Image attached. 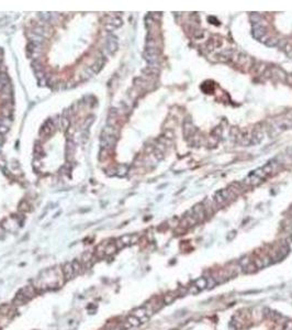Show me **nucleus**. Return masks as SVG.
<instances>
[{
	"mask_svg": "<svg viewBox=\"0 0 292 330\" xmlns=\"http://www.w3.org/2000/svg\"><path fill=\"white\" fill-rule=\"evenodd\" d=\"M199 292V289L196 287V285H191L190 287H189V293L190 294H196V293Z\"/></svg>",
	"mask_w": 292,
	"mask_h": 330,
	"instance_id": "35",
	"label": "nucleus"
},
{
	"mask_svg": "<svg viewBox=\"0 0 292 330\" xmlns=\"http://www.w3.org/2000/svg\"><path fill=\"white\" fill-rule=\"evenodd\" d=\"M175 298H176L175 293H168V294H166V295L164 296V303H165L166 305H169V304H171L172 301H175Z\"/></svg>",
	"mask_w": 292,
	"mask_h": 330,
	"instance_id": "16",
	"label": "nucleus"
},
{
	"mask_svg": "<svg viewBox=\"0 0 292 330\" xmlns=\"http://www.w3.org/2000/svg\"><path fill=\"white\" fill-rule=\"evenodd\" d=\"M108 156V151L105 150V149H102L100 152V160H103V157L105 159Z\"/></svg>",
	"mask_w": 292,
	"mask_h": 330,
	"instance_id": "36",
	"label": "nucleus"
},
{
	"mask_svg": "<svg viewBox=\"0 0 292 330\" xmlns=\"http://www.w3.org/2000/svg\"><path fill=\"white\" fill-rule=\"evenodd\" d=\"M105 330H112V329H105Z\"/></svg>",
	"mask_w": 292,
	"mask_h": 330,
	"instance_id": "48",
	"label": "nucleus"
},
{
	"mask_svg": "<svg viewBox=\"0 0 292 330\" xmlns=\"http://www.w3.org/2000/svg\"><path fill=\"white\" fill-rule=\"evenodd\" d=\"M265 44H266L267 46H269V47H275V46L279 45V40H278V39H276V38H270L265 42Z\"/></svg>",
	"mask_w": 292,
	"mask_h": 330,
	"instance_id": "17",
	"label": "nucleus"
},
{
	"mask_svg": "<svg viewBox=\"0 0 292 330\" xmlns=\"http://www.w3.org/2000/svg\"><path fill=\"white\" fill-rule=\"evenodd\" d=\"M0 125H2V120H0Z\"/></svg>",
	"mask_w": 292,
	"mask_h": 330,
	"instance_id": "47",
	"label": "nucleus"
},
{
	"mask_svg": "<svg viewBox=\"0 0 292 330\" xmlns=\"http://www.w3.org/2000/svg\"><path fill=\"white\" fill-rule=\"evenodd\" d=\"M32 66H33V68L35 69V72L43 71V65H42V63L40 62V61H38V59H35V61L32 63Z\"/></svg>",
	"mask_w": 292,
	"mask_h": 330,
	"instance_id": "24",
	"label": "nucleus"
},
{
	"mask_svg": "<svg viewBox=\"0 0 292 330\" xmlns=\"http://www.w3.org/2000/svg\"><path fill=\"white\" fill-rule=\"evenodd\" d=\"M104 29L107 30V31H113V30L115 29V28H114V26H113L111 23H108V24L104 25Z\"/></svg>",
	"mask_w": 292,
	"mask_h": 330,
	"instance_id": "40",
	"label": "nucleus"
},
{
	"mask_svg": "<svg viewBox=\"0 0 292 330\" xmlns=\"http://www.w3.org/2000/svg\"><path fill=\"white\" fill-rule=\"evenodd\" d=\"M283 50L284 52L287 53L288 55H290V56H292V46L289 45V44H286V45L283 46Z\"/></svg>",
	"mask_w": 292,
	"mask_h": 330,
	"instance_id": "31",
	"label": "nucleus"
},
{
	"mask_svg": "<svg viewBox=\"0 0 292 330\" xmlns=\"http://www.w3.org/2000/svg\"><path fill=\"white\" fill-rule=\"evenodd\" d=\"M114 244H115V247H117L118 250H120V249H122V248H124L125 246L123 244V242L121 241V239H118L117 241L114 242Z\"/></svg>",
	"mask_w": 292,
	"mask_h": 330,
	"instance_id": "32",
	"label": "nucleus"
},
{
	"mask_svg": "<svg viewBox=\"0 0 292 330\" xmlns=\"http://www.w3.org/2000/svg\"><path fill=\"white\" fill-rule=\"evenodd\" d=\"M19 210H20V211H23V213H28V211L31 210V208H30V205L26 201L22 200L20 204H19Z\"/></svg>",
	"mask_w": 292,
	"mask_h": 330,
	"instance_id": "18",
	"label": "nucleus"
},
{
	"mask_svg": "<svg viewBox=\"0 0 292 330\" xmlns=\"http://www.w3.org/2000/svg\"><path fill=\"white\" fill-rule=\"evenodd\" d=\"M52 131H53V130L51 129L50 127L45 123V125H43V129H42V131H41V134H43V135H48V134L52 133Z\"/></svg>",
	"mask_w": 292,
	"mask_h": 330,
	"instance_id": "28",
	"label": "nucleus"
},
{
	"mask_svg": "<svg viewBox=\"0 0 292 330\" xmlns=\"http://www.w3.org/2000/svg\"><path fill=\"white\" fill-rule=\"evenodd\" d=\"M165 138L171 139L172 138V132H171V131H166V132H165Z\"/></svg>",
	"mask_w": 292,
	"mask_h": 330,
	"instance_id": "43",
	"label": "nucleus"
},
{
	"mask_svg": "<svg viewBox=\"0 0 292 330\" xmlns=\"http://www.w3.org/2000/svg\"><path fill=\"white\" fill-rule=\"evenodd\" d=\"M103 133L108 134V135H112V137H115L118 138V130L117 128L114 127H111V125H107L105 128L103 129Z\"/></svg>",
	"mask_w": 292,
	"mask_h": 330,
	"instance_id": "10",
	"label": "nucleus"
},
{
	"mask_svg": "<svg viewBox=\"0 0 292 330\" xmlns=\"http://www.w3.org/2000/svg\"><path fill=\"white\" fill-rule=\"evenodd\" d=\"M34 153L35 154H40V155H43L44 154V151H43V147H42L40 144H35L34 145Z\"/></svg>",
	"mask_w": 292,
	"mask_h": 330,
	"instance_id": "30",
	"label": "nucleus"
},
{
	"mask_svg": "<svg viewBox=\"0 0 292 330\" xmlns=\"http://www.w3.org/2000/svg\"><path fill=\"white\" fill-rule=\"evenodd\" d=\"M2 142H4V139H2V137H1V134H0V145L2 144Z\"/></svg>",
	"mask_w": 292,
	"mask_h": 330,
	"instance_id": "46",
	"label": "nucleus"
},
{
	"mask_svg": "<svg viewBox=\"0 0 292 330\" xmlns=\"http://www.w3.org/2000/svg\"><path fill=\"white\" fill-rule=\"evenodd\" d=\"M126 321H127L130 325H131V327H136V326H138V325L141 324V320H140L138 318L135 317V316H133V315L129 316V317H127V319H126Z\"/></svg>",
	"mask_w": 292,
	"mask_h": 330,
	"instance_id": "14",
	"label": "nucleus"
},
{
	"mask_svg": "<svg viewBox=\"0 0 292 330\" xmlns=\"http://www.w3.org/2000/svg\"><path fill=\"white\" fill-rule=\"evenodd\" d=\"M107 123H108V125L114 127V125H115V123H117V119H115V118H112V117H109Z\"/></svg>",
	"mask_w": 292,
	"mask_h": 330,
	"instance_id": "33",
	"label": "nucleus"
},
{
	"mask_svg": "<svg viewBox=\"0 0 292 330\" xmlns=\"http://www.w3.org/2000/svg\"><path fill=\"white\" fill-rule=\"evenodd\" d=\"M251 32H253V37L255 39L259 40V39H261L266 34V28L263 26L261 24H256L253 26V31Z\"/></svg>",
	"mask_w": 292,
	"mask_h": 330,
	"instance_id": "3",
	"label": "nucleus"
},
{
	"mask_svg": "<svg viewBox=\"0 0 292 330\" xmlns=\"http://www.w3.org/2000/svg\"><path fill=\"white\" fill-rule=\"evenodd\" d=\"M138 240L137 234H132V239H131V243H136Z\"/></svg>",
	"mask_w": 292,
	"mask_h": 330,
	"instance_id": "41",
	"label": "nucleus"
},
{
	"mask_svg": "<svg viewBox=\"0 0 292 330\" xmlns=\"http://www.w3.org/2000/svg\"><path fill=\"white\" fill-rule=\"evenodd\" d=\"M63 274H64V277L66 280H71L75 276V272H74V268H73V265L69 262H66V263L63 265Z\"/></svg>",
	"mask_w": 292,
	"mask_h": 330,
	"instance_id": "1",
	"label": "nucleus"
},
{
	"mask_svg": "<svg viewBox=\"0 0 292 330\" xmlns=\"http://www.w3.org/2000/svg\"><path fill=\"white\" fill-rule=\"evenodd\" d=\"M197 222H198L197 218L194 217L193 215H190V216H187V217L184 218L181 225L184 227H191V226H193V225H196Z\"/></svg>",
	"mask_w": 292,
	"mask_h": 330,
	"instance_id": "6",
	"label": "nucleus"
},
{
	"mask_svg": "<svg viewBox=\"0 0 292 330\" xmlns=\"http://www.w3.org/2000/svg\"><path fill=\"white\" fill-rule=\"evenodd\" d=\"M4 236V229L1 226H0V239L2 238Z\"/></svg>",
	"mask_w": 292,
	"mask_h": 330,
	"instance_id": "44",
	"label": "nucleus"
},
{
	"mask_svg": "<svg viewBox=\"0 0 292 330\" xmlns=\"http://www.w3.org/2000/svg\"><path fill=\"white\" fill-rule=\"evenodd\" d=\"M118 249H117V247H115V244H114V243H109V244H107L105 249H104V255L110 256V255H112Z\"/></svg>",
	"mask_w": 292,
	"mask_h": 330,
	"instance_id": "11",
	"label": "nucleus"
},
{
	"mask_svg": "<svg viewBox=\"0 0 292 330\" xmlns=\"http://www.w3.org/2000/svg\"><path fill=\"white\" fill-rule=\"evenodd\" d=\"M110 23H111L114 28H119V26L122 24V20L120 19V18H113V20L111 21Z\"/></svg>",
	"mask_w": 292,
	"mask_h": 330,
	"instance_id": "29",
	"label": "nucleus"
},
{
	"mask_svg": "<svg viewBox=\"0 0 292 330\" xmlns=\"http://www.w3.org/2000/svg\"><path fill=\"white\" fill-rule=\"evenodd\" d=\"M143 73L144 74H146V75H156V74H158L159 71L156 68V67H147V68H145V69H143Z\"/></svg>",
	"mask_w": 292,
	"mask_h": 330,
	"instance_id": "19",
	"label": "nucleus"
},
{
	"mask_svg": "<svg viewBox=\"0 0 292 330\" xmlns=\"http://www.w3.org/2000/svg\"><path fill=\"white\" fill-rule=\"evenodd\" d=\"M105 247H104V243H101V244H99L96 248V258L101 259L102 256H104V249H105Z\"/></svg>",
	"mask_w": 292,
	"mask_h": 330,
	"instance_id": "15",
	"label": "nucleus"
},
{
	"mask_svg": "<svg viewBox=\"0 0 292 330\" xmlns=\"http://www.w3.org/2000/svg\"><path fill=\"white\" fill-rule=\"evenodd\" d=\"M1 113H2V116H4V118L10 117V116H11V108L8 107V105H6V107H4L2 110H1Z\"/></svg>",
	"mask_w": 292,
	"mask_h": 330,
	"instance_id": "23",
	"label": "nucleus"
},
{
	"mask_svg": "<svg viewBox=\"0 0 292 330\" xmlns=\"http://www.w3.org/2000/svg\"><path fill=\"white\" fill-rule=\"evenodd\" d=\"M250 20H251V22L255 23V25H256V24H260V21L263 20V19L259 17L258 14H251V16H250Z\"/></svg>",
	"mask_w": 292,
	"mask_h": 330,
	"instance_id": "27",
	"label": "nucleus"
},
{
	"mask_svg": "<svg viewBox=\"0 0 292 330\" xmlns=\"http://www.w3.org/2000/svg\"><path fill=\"white\" fill-rule=\"evenodd\" d=\"M71 265H73V268H74V272H75V275L76 274H81L83 272V263L80 261H78V260H74L71 262Z\"/></svg>",
	"mask_w": 292,
	"mask_h": 330,
	"instance_id": "8",
	"label": "nucleus"
},
{
	"mask_svg": "<svg viewBox=\"0 0 292 330\" xmlns=\"http://www.w3.org/2000/svg\"><path fill=\"white\" fill-rule=\"evenodd\" d=\"M119 173H118V175H120V176H123V175H125V173H126V167L124 166V165H123V166H120V168H119Z\"/></svg>",
	"mask_w": 292,
	"mask_h": 330,
	"instance_id": "34",
	"label": "nucleus"
},
{
	"mask_svg": "<svg viewBox=\"0 0 292 330\" xmlns=\"http://www.w3.org/2000/svg\"><path fill=\"white\" fill-rule=\"evenodd\" d=\"M9 311H10V305H8V304H2V305L0 306V315H2V316L8 315Z\"/></svg>",
	"mask_w": 292,
	"mask_h": 330,
	"instance_id": "21",
	"label": "nucleus"
},
{
	"mask_svg": "<svg viewBox=\"0 0 292 330\" xmlns=\"http://www.w3.org/2000/svg\"><path fill=\"white\" fill-rule=\"evenodd\" d=\"M21 291H22V293H23V294H24L25 296L28 297V298H32V297L34 296V295H35V287H34V286H31V285H28V286H25L24 288H22L21 289Z\"/></svg>",
	"mask_w": 292,
	"mask_h": 330,
	"instance_id": "7",
	"label": "nucleus"
},
{
	"mask_svg": "<svg viewBox=\"0 0 292 330\" xmlns=\"http://www.w3.org/2000/svg\"><path fill=\"white\" fill-rule=\"evenodd\" d=\"M35 74H36V77H38V79L41 80L42 78H44V72L43 71H40V72H35Z\"/></svg>",
	"mask_w": 292,
	"mask_h": 330,
	"instance_id": "38",
	"label": "nucleus"
},
{
	"mask_svg": "<svg viewBox=\"0 0 292 330\" xmlns=\"http://www.w3.org/2000/svg\"><path fill=\"white\" fill-rule=\"evenodd\" d=\"M9 128L6 127V125H0V134H4L8 132Z\"/></svg>",
	"mask_w": 292,
	"mask_h": 330,
	"instance_id": "37",
	"label": "nucleus"
},
{
	"mask_svg": "<svg viewBox=\"0 0 292 330\" xmlns=\"http://www.w3.org/2000/svg\"><path fill=\"white\" fill-rule=\"evenodd\" d=\"M0 61H1V56H0Z\"/></svg>",
	"mask_w": 292,
	"mask_h": 330,
	"instance_id": "49",
	"label": "nucleus"
},
{
	"mask_svg": "<svg viewBox=\"0 0 292 330\" xmlns=\"http://www.w3.org/2000/svg\"><path fill=\"white\" fill-rule=\"evenodd\" d=\"M194 285H196V287L199 291H202V289H204L208 286V280L205 277H200V278H198L194 282Z\"/></svg>",
	"mask_w": 292,
	"mask_h": 330,
	"instance_id": "9",
	"label": "nucleus"
},
{
	"mask_svg": "<svg viewBox=\"0 0 292 330\" xmlns=\"http://www.w3.org/2000/svg\"><path fill=\"white\" fill-rule=\"evenodd\" d=\"M33 165H34V167L38 168V167L41 166V162H40V160H38V159L34 160V161H33Z\"/></svg>",
	"mask_w": 292,
	"mask_h": 330,
	"instance_id": "42",
	"label": "nucleus"
},
{
	"mask_svg": "<svg viewBox=\"0 0 292 330\" xmlns=\"http://www.w3.org/2000/svg\"><path fill=\"white\" fill-rule=\"evenodd\" d=\"M107 49L110 53H114L118 50V43L115 37H109L107 41Z\"/></svg>",
	"mask_w": 292,
	"mask_h": 330,
	"instance_id": "5",
	"label": "nucleus"
},
{
	"mask_svg": "<svg viewBox=\"0 0 292 330\" xmlns=\"http://www.w3.org/2000/svg\"><path fill=\"white\" fill-rule=\"evenodd\" d=\"M93 121H95V116H90V117H88L87 119H86V121H85V123H83V128L85 130H87L90 128V125L93 123Z\"/></svg>",
	"mask_w": 292,
	"mask_h": 330,
	"instance_id": "20",
	"label": "nucleus"
},
{
	"mask_svg": "<svg viewBox=\"0 0 292 330\" xmlns=\"http://www.w3.org/2000/svg\"><path fill=\"white\" fill-rule=\"evenodd\" d=\"M28 37H29V39L31 40V42H34V43H42V42L44 41V38H43V37L38 35V34H35L34 32L28 33Z\"/></svg>",
	"mask_w": 292,
	"mask_h": 330,
	"instance_id": "12",
	"label": "nucleus"
},
{
	"mask_svg": "<svg viewBox=\"0 0 292 330\" xmlns=\"http://www.w3.org/2000/svg\"><path fill=\"white\" fill-rule=\"evenodd\" d=\"M75 149H76L75 143L73 142L71 140L67 141V143H66V157H67L68 161H71L73 157H74V154H75Z\"/></svg>",
	"mask_w": 292,
	"mask_h": 330,
	"instance_id": "4",
	"label": "nucleus"
},
{
	"mask_svg": "<svg viewBox=\"0 0 292 330\" xmlns=\"http://www.w3.org/2000/svg\"><path fill=\"white\" fill-rule=\"evenodd\" d=\"M0 166L1 167L6 166V162H4V160H0Z\"/></svg>",
	"mask_w": 292,
	"mask_h": 330,
	"instance_id": "45",
	"label": "nucleus"
},
{
	"mask_svg": "<svg viewBox=\"0 0 292 330\" xmlns=\"http://www.w3.org/2000/svg\"><path fill=\"white\" fill-rule=\"evenodd\" d=\"M121 241L123 242L124 246H127V244H131V239H132V234H125V236H122Z\"/></svg>",
	"mask_w": 292,
	"mask_h": 330,
	"instance_id": "22",
	"label": "nucleus"
},
{
	"mask_svg": "<svg viewBox=\"0 0 292 330\" xmlns=\"http://www.w3.org/2000/svg\"><path fill=\"white\" fill-rule=\"evenodd\" d=\"M239 263H241V265H242V266H245L246 264L249 263V260L247 259V258H243V259L241 260V262H239Z\"/></svg>",
	"mask_w": 292,
	"mask_h": 330,
	"instance_id": "39",
	"label": "nucleus"
},
{
	"mask_svg": "<svg viewBox=\"0 0 292 330\" xmlns=\"http://www.w3.org/2000/svg\"><path fill=\"white\" fill-rule=\"evenodd\" d=\"M192 215L194 216V217L197 218V220L198 221H200V220H202L203 218H204V215H205V210H204V207L202 205H196L193 208H192Z\"/></svg>",
	"mask_w": 292,
	"mask_h": 330,
	"instance_id": "2",
	"label": "nucleus"
},
{
	"mask_svg": "<svg viewBox=\"0 0 292 330\" xmlns=\"http://www.w3.org/2000/svg\"><path fill=\"white\" fill-rule=\"evenodd\" d=\"M102 65H103V59H98L96 61V63H95V64H93V65H92L91 66V68H90V69H91L92 71V73H98V72L100 71L101 69V67H102Z\"/></svg>",
	"mask_w": 292,
	"mask_h": 330,
	"instance_id": "13",
	"label": "nucleus"
},
{
	"mask_svg": "<svg viewBox=\"0 0 292 330\" xmlns=\"http://www.w3.org/2000/svg\"><path fill=\"white\" fill-rule=\"evenodd\" d=\"M184 127H186V129H184V132H186V131L188 130L187 133H184L186 135H190V134H192L193 132H194V131H196V129L193 128V125H192L191 123H186V125H184Z\"/></svg>",
	"mask_w": 292,
	"mask_h": 330,
	"instance_id": "26",
	"label": "nucleus"
},
{
	"mask_svg": "<svg viewBox=\"0 0 292 330\" xmlns=\"http://www.w3.org/2000/svg\"><path fill=\"white\" fill-rule=\"evenodd\" d=\"M61 125H62L63 130H66L67 128H69V119L66 117H63L61 119Z\"/></svg>",
	"mask_w": 292,
	"mask_h": 330,
	"instance_id": "25",
	"label": "nucleus"
}]
</instances>
